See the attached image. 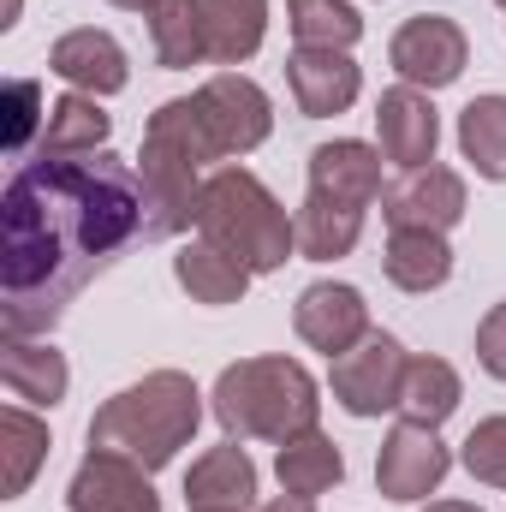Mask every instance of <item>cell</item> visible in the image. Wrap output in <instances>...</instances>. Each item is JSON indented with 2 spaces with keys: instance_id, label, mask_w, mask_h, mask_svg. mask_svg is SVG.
Wrapping results in <instances>:
<instances>
[{
  "instance_id": "3957f363",
  "label": "cell",
  "mask_w": 506,
  "mask_h": 512,
  "mask_svg": "<svg viewBox=\"0 0 506 512\" xmlns=\"http://www.w3.org/2000/svg\"><path fill=\"white\" fill-rule=\"evenodd\" d=\"M215 423L227 441H274L286 447L292 435H310L322 417V387L298 358H239L215 376L209 393Z\"/></svg>"
},
{
  "instance_id": "5bb4252c",
  "label": "cell",
  "mask_w": 506,
  "mask_h": 512,
  "mask_svg": "<svg viewBox=\"0 0 506 512\" xmlns=\"http://www.w3.org/2000/svg\"><path fill=\"white\" fill-rule=\"evenodd\" d=\"M286 90H292L304 120H328V114H346L358 102L364 72L340 48H292L286 54Z\"/></svg>"
},
{
  "instance_id": "e575fe53",
  "label": "cell",
  "mask_w": 506,
  "mask_h": 512,
  "mask_svg": "<svg viewBox=\"0 0 506 512\" xmlns=\"http://www.w3.org/2000/svg\"><path fill=\"white\" fill-rule=\"evenodd\" d=\"M18 24V0H6V18H0V30H12Z\"/></svg>"
},
{
  "instance_id": "5b68a950",
  "label": "cell",
  "mask_w": 506,
  "mask_h": 512,
  "mask_svg": "<svg viewBox=\"0 0 506 512\" xmlns=\"http://www.w3.org/2000/svg\"><path fill=\"white\" fill-rule=\"evenodd\" d=\"M197 239H209L215 251L239 256L251 274H274L298 251V221L280 209V197L256 179L251 167H221V173L203 179Z\"/></svg>"
},
{
  "instance_id": "d6986e66",
  "label": "cell",
  "mask_w": 506,
  "mask_h": 512,
  "mask_svg": "<svg viewBox=\"0 0 506 512\" xmlns=\"http://www.w3.org/2000/svg\"><path fill=\"white\" fill-rule=\"evenodd\" d=\"M173 280L191 292V304L221 310V304H239V298L251 292L256 274L239 262V256L215 251L209 239H191V245H179V256H173Z\"/></svg>"
},
{
  "instance_id": "7a4b0ae2",
  "label": "cell",
  "mask_w": 506,
  "mask_h": 512,
  "mask_svg": "<svg viewBox=\"0 0 506 512\" xmlns=\"http://www.w3.org/2000/svg\"><path fill=\"white\" fill-rule=\"evenodd\" d=\"M203 429V393L185 370H149L143 382L120 387L96 417H90V447L126 453L143 471H161L191 447Z\"/></svg>"
},
{
  "instance_id": "9a60e30c",
  "label": "cell",
  "mask_w": 506,
  "mask_h": 512,
  "mask_svg": "<svg viewBox=\"0 0 506 512\" xmlns=\"http://www.w3.org/2000/svg\"><path fill=\"white\" fill-rule=\"evenodd\" d=\"M48 72L54 78H66L72 90H84V96H120L131 84V60L126 48L108 36V30H66L54 48H48Z\"/></svg>"
},
{
  "instance_id": "d4e9b609",
  "label": "cell",
  "mask_w": 506,
  "mask_h": 512,
  "mask_svg": "<svg viewBox=\"0 0 506 512\" xmlns=\"http://www.w3.org/2000/svg\"><path fill=\"white\" fill-rule=\"evenodd\" d=\"M215 66H245L268 36V0H197Z\"/></svg>"
},
{
  "instance_id": "44dd1931",
  "label": "cell",
  "mask_w": 506,
  "mask_h": 512,
  "mask_svg": "<svg viewBox=\"0 0 506 512\" xmlns=\"http://www.w3.org/2000/svg\"><path fill=\"white\" fill-rule=\"evenodd\" d=\"M108 137H114V114H102V96L66 90L60 102H48L42 155H102Z\"/></svg>"
},
{
  "instance_id": "2e32d148",
  "label": "cell",
  "mask_w": 506,
  "mask_h": 512,
  "mask_svg": "<svg viewBox=\"0 0 506 512\" xmlns=\"http://www.w3.org/2000/svg\"><path fill=\"white\" fill-rule=\"evenodd\" d=\"M185 512H256V465L239 441L209 447L185 471Z\"/></svg>"
},
{
  "instance_id": "277c9868",
  "label": "cell",
  "mask_w": 506,
  "mask_h": 512,
  "mask_svg": "<svg viewBox=\"0 0 506 512\" xmlns=\"http://www.w3.org/2000/svg\"><path fill=\"white\" fill-rule=\"evenodd\" d=\"M203 161L209 143L197 126L191 96H173L149 114L143 126V155H137V185H143V239H179L197 227L203 209Z\"/></svg>"
},
{
  "instance_id": "6da1fadb",
  "label": "cell",
  "mask_w": 506,
  "mask_h": 512,
  "mask_svg": "<svg viewBox=\"0 0 506 512\" xmlns=\"http://www.w3.org/2000/svg\"><path fill=\"white\" fill-rule=\"evenodd\" d=\"M143 239V185L120 155H42L0 203V334L36 340L66 304Z\"/></svg>"
},
{
  "instance_id": "ac0fdd59",
  "label": "cell",
  "mask_w": 506,
  "mask_h": 512,
  "mask_svg": "<svg viewBox=\"0 0 506 512\" xmlns=\"http://www.w3.org/2000/svg\"><path fill=\"white\" fill-rule=\"evenodd\" d=\"M0 382L12 399H24V405H60L66 399V387H72V364H66V352H54L48 340H6L0 346Z\"/></svg>"
},
{
  "instance_id": "30bf717a",
  "label": "cell",
  "mask_w": 506,
  "mask_h": 512,
  "mask_svg": "<svg viewBox=\"0 0 506 512\" xmlns=\"http://www.w3.org/2000/svg\"><path fill=\"white\" fill-rule=\"evenodd\" d=\"M292 328H298V340H304L310 352H322L328 364L346 358L352 346H364V340L376 334L364 292L346 286V280H316V286H304L298 304H292Z\"/></svg>"
},
{
  "instance_id": "9c48e42d",
  "label": "cell",
  "mask_w": 506,
  "mask_h": 512,
  "mask_svg": "<svg viewBox=\"0 0 506 512\" xmlns=\"http://www.w3.org/2000/svg\"><path fill=\"white\" fill-rule=\"evenodd\" d=\"M465 209H471L465 179H459L453 167H435V161L381 191V221H387V233H447V227L465 221Z\"/></svg>"
},
{
  "instance_id": "7c38bea8",
  "label": "cell",
  "mask_w": 506,
  "mask_h": 512,
  "mask_svg": "<svg viewBox=\"0 0 506 512\" xmlns=\"http://www.w3.org/2000/svg\"><path fill=\"white\" fill-rule=\"evenodd\" d=\"M155 471H143L126 453H102L90 447L84 465L72 471V489H66V507L72 512H161V495L149 483Z\"/></svg>"
},
{
  "instance_id": "484cf974",
  "label": "cell",
  "mask_w": 506,
  "mask_h": 512,
  "mask_svg": "<svg viewBox=\"0 0 506 512\" xmlns=\"http://www.w3.org/2000/svg\"><path fill=\"white\" fill-rule=\"evenodd\" d=\"M465 399V382L447 358H411L405 364V382H399V417L405 423H423V429H441Z\"/></svg>"
},
{
  "instance_id": "83f0119b",
  "label": "cell",
  "mask_w": 506,
  "mask_h": 512,
  "mask_svg": "<svg viewBox=\"0 0 506 512\" xmlns=\"http://www.w3.org/2000/svg\"><path fill=\"white\" fill-rule=\"evenodd\" d=\"M459 155L477 167V179L506 185V96H477L459 114Z\"/></svg>"
},
{
  "instance_id": "d6a6232c",
  "label": "cell",
  "mask_w": 506,
  "mask_h": 512,
  "mask_svg": "<svg viewBox=\"0 0 506 512\" xmlns=\"http://www.w3.org/2000/svg\"><path fill=\"white\" fill-rule=\"evenodd\" d=\"M256 512H316V501H304V495H280V501H268V507Z\"/></svg>"
},
{
  "instance_id": "7402d4cb",
  "label": "cell",
  "mask_w": 506,
  "mask_h": 512,
  "mask_svg": "<svg viewBox=\"0 0 506 512\" xmlns=\"http://www.w3.org/2000/svg\"><path fill=\"white\" fill-rule=\"evenodd\" d=\"M364 215L370 209H352V203H334L322 191H304L298 203V256L310 262H334V256H352V245L364 239Z\"/></svg>"
},
{
  "instance_id": "603a6c76",
  "label": "cell",
  "mask_w": 506,
  "mask_h": 512,
  "mask_svg": "<svg viewBox=\"0 0 506 512\" xmlns=\"http://www.w3.org/2000/svg\"><path fill=\"white\" fill-rule=\"evenodd\" d=\"M143 18H149L155 66H167V72H191V66L209 60V30H203V6H197V0H155Z\"/></svg>"
},
{
  "instance_id": "836d02e7",
  "label": "cell",
  "mask_w": 506,
  "mask_h": 512,
  "mask_svg": "<svg viewBox=\"0 0 506 512\" xmlns=\"http://www.w3.org/2000/svg\"><path fill=\"white\" fill-rule=\"evenodd\" d=\"M429 512H483V507H471V501H435Z\"/></svg>"
},
{
  "instance_id": "d590c367",
  "label": "cell",
  "mask_w": 506,
  "mask_h": 512,
  "mask_svg": "<svg viewBox=\"0 0 506 512\" xmlns=\"http://www.w3.org/2000/svg\"><path fill=\"white\" fill-rule=\"evenodd\" d=\"M114 6H126V12H149L155 0H114Z\"/></svg>"
},
{
  "instance_id": "52a82bcc",
  "label": "cell",
  "mask_w": 506,
  "mask_h": 512,
  "mask_svg": "<svg viewBox=\"0 0 506 512\" xmlns=\"http://www.w3.org/2000/svg\"><path fill=\"white\" fill-rule=\"evenodd\" d=\"M387 60L399 72V84H411V90H447L471 66V36L453 18H441V12H417V18H405L393 30Z\"/></svg>"
},
{
  "instance_id": "8992f818",
  "label": "cell",
  "mask_w": 506,
  "mask_h": 512,
  "mask_svg": "<svg viewBox=\"0 0 506 512\" xmlns=\"http://www.w3.org/2000/svg\"><path fill=\"white\" fill-rule=\"evenodd\" d=\"M191 108H197V126H203V143H209L215 161L251 155L274 131L268 90L256 78H245V72H215L203 90H191Z\"/></svg>"
},
{
  "instance_id": "4dcf8cb0",
  "label": "cell",
  "mask_w": 506,
  "mask_h": 512,
  "mask_svg": "<svg viewBox=\"0 0 506 512\" xmlns=\"http://www.w3.org/2000/svg\"><path fill=\"white\" fill-rule=\"evenodd\" d=\"M36 114H48L42 108V84L36 78H12L6 84V149L12 155H24V143L36 131Z\"/></svg>"
},
{
  "instance_id": "cb8c5ba5",
  "label": "cell",
  "mask_w": 506,
  "mask_h": 512,
  "mask_svg": "<svg viewBox=\"0 0 506 512\" xmlns=\"http://www.w3.org/2000/svg\"><path fill=\"white\" fill-rule=\"evenodd\" d=\"M381 274L399 292H435V286H447L453 280V245H447V233H387Z\"/></svg>"
},
{
  "instance_id": "4fadbf2b",
  "label": "cell",
  "mask_w": 506,
  "mask_h": 512,
  "mask_svg": "<svg viewBox=\"0 0 506 512\" xmlns=\"http://www.w3.org/2000/svg\"><path fill=\"white\" fill-rule=\"evenodd\" d=\"M376 137H381V155H387L399 173L429 167V161H435V143H441V114H435L429 90H411V84L381 90V102H376Z\"/></svg>"
},
{
  "instance_id": "f546056e",
  "label": "cell",
  "mask_w": 506,
  "mask_h": 512,
  "mask_svg": "<svg viewBox=\"0 0 506 512\" xmlns=\"http://www.w3.org/2000/svg\"><path fill=\"white\" fill-rule=\"evenodd\" d=\"M459 465H465L477 483L506 489V417H483V423L465 435V453H459Z\"/></svg>"
},
{
  "instance_id": "8fae6325",
  "label": "cell",
  "mask_w": 506,
  "mask_h": 512,
  "mask_svg": "<svg viewBox=\"0 0 506 512\" xmlns=\"http://www.w3.org/2000/svg\"><path fill=\"white\" fill-rule=\"evenodd\" d=\"M447 471H453V453L441 447L435 429L399 417V423L381 435V453H376L381 501H429V495L447 483Z\"/></svg>"
},
{
  "instance_id": "4316f807",
  "label": "cell",
  "mask_w": 506,
  "mask_h": 512,
  "mask_svg": "<svg viewBox=\"0 0 506 512\" xmlns=\"http://www.w3.org/2000/svg\"><path fill=\"white\" fill-rule=\"evenodd\" d=\"M42 465H48V423L24 405H6L0 411V495L18 501Z\"/></svg>"
},
{
  "instance_id": "1f68e13d",
  "label": "cell",
  "mask_w": 506,
  "mask_h": 512,
  "mask_svg": "<svg viewBox=\"0 0 506 512\" xmlns=\"http://www.w3.org/2000/svg\"><path fill=\"white\" fill-rule=\"evenodd\" d=\"M477 364H483L495 382H506V298L477 322Z\"/></svg>"
},
{
  "instance_id": "ba28073f",
  "label": "cell",
  "mask_w": 506,
  "mask_h": 512,
  "mask_svg": "<svg viewBox=\"0 0 506 512\" xmlns=\"http://www.w3.org/2000/svg\"><path fill=\"white\" fill-rule=\"evenodd\" d=\"M405 346L393 334H370L364 346H352L346 358H334L328 387H334V405L352 411V417H381V411H399V382H405Z\"/></svg>"
},
{
  "instance_id": "8d00e7d4",
  "label": "cell",
  "mask_w": 506,
  "mask_h": 512,
  "mask_svg": "<svg viewBox=\"0 0 506 512\" xmlns=\"http://www.w3.org/2000/svg\"><path fill=\"white\" fill-rule=\"evenodd\" d=\"M495 6H501V12H506V0H495Z\"/></svg>"
},
{
  "instance_id": "e0dca14e",
  "label": "cell",
  "mask_w": 506,
  "mask_h": 512,
  "mask_svg": "<svg viewBox=\"0 0 506 512\" xmlns=\"http://www.w3.org/2000/svg\"><path fill=\"white\" fill-rule=\"evenodd\" d=\"M381 155L376 143H358V137H334V143H316L310 149V191L334 197V203H352V209H370L381 197Z\"/></svg>"
},
{
  "instance_id": "f1b7e54d",
  "label": "cell",
  "mask_w": 506,
  "mask_h": 512,
  "mask_svg": "<svg viewBox=\"0 0 506 512\" xmlns=\"http://www.w3.org/2000/svg\"><path fill=\"white\" fill-rule=\"evenodd\" d=\"M286 24L298 48H340L352 54V42L364 36V18L352 0H286Z\"/></svg>"
},
{
  "instance_id": "ffe728a7",
  "label": "cell",
  "mask_w": 506,
  "mask_h": 512,
  "mask_svg": "<svg viewBox=\"0 0 506 512\" xmlns=\"http://www.w3.org/2000/svg\"><path fill=\"white\" fill-rule=\"evenodd\" d=\"M274 477H280V495L316 501V495H328V489L346 483V453H340L334 435L310 429V435H292V441L274 453Z\"/></svg>"
}]
</instances>
